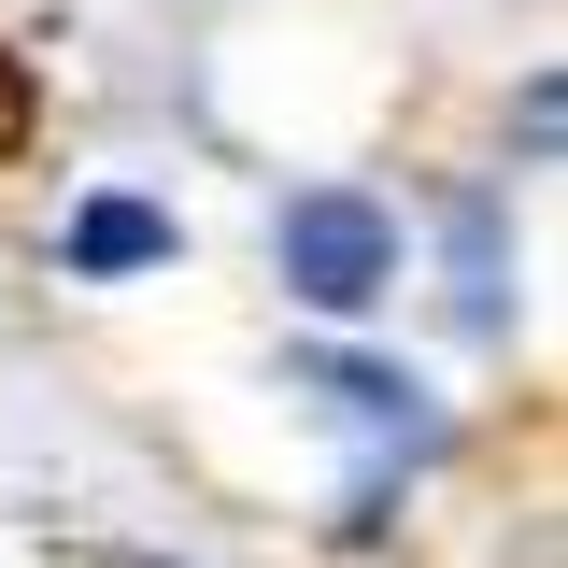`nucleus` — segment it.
<instances>
[{
  "instance_id": "obj_1",
  "label": "nucleus",
  "mask_w": 568,
  "mask_h": 568,
  "mask_svg": "<svg viewBox=\"0 0 568 568\" xmlns=\"http://www.w3.org/2000/svg\"><path fill=\"white\" fill-rule=\"evenodd\" d=\"M271 271L298 313H369L384 284H398V213L355 200V185H298L271 213Z\"/></svg>"
},
{
  "instance_id": "obj_2",
  "label": "nucleus",
  "mask_w": 568,
  "mask_h": 568,
  "mask_svg": "<svg viewBox=\"0 0 568 568\" xmlns=\"http://www.w3.org/2000/svg\"><path fill=\"white\" fill-rule=\"evenodd\" d=\"M440 256H455V327L469 342H511V200L497 185H469L440 213Z\"/></svg>"
},
{
  "instance_id": "obj_3",
  "label": "nucleus",
  "mask_w": 568,
  "mask_h": 568,
  "mask_svg": "<svg viewBox=\"0 0 568 568\" xmlns=\"http://www.w3.org/2000/svg\"><path fill=\"white\" fill-rule=\"evenodd\" d=\"M156 256H171V213L156 200H85L71 213V271L85 284H129V271H156Z\"/></svg>"
},
{
  "instance_id": "obj_4",
  "label": "nucleus",
  "mask_w": 568,
  "mask_h": 568,
  "mask_svg": "<svg viewBox=\"0 0 568 568\" xmlns=\"http://www.w3.org/2000/svg\"><path fill=\"white\" fill-rule=\"evenodd\" d=\"M313 384H327V398H342V413H369V426H398V440H440V413H426V384L413 369H369V355H313Z\"/></svg>"
}]
</instances>
